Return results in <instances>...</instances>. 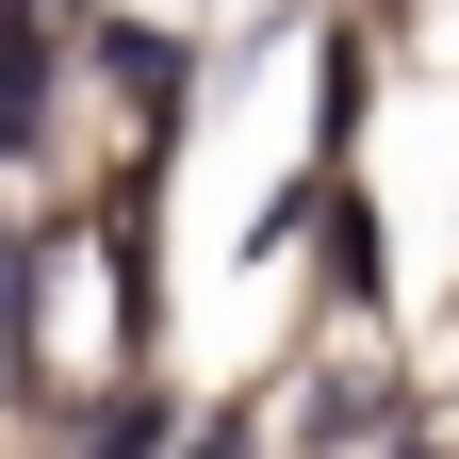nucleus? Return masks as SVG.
Listing matches in <instances>:
<instances>
[{
	"instance_id": "nucleus-1",
	"label": "nucleus",
	"mask_w": 459,
	"mask_h": 459,
	"mask_svg": "<svg viewBox=\"0 0 459 459\" xmlns=\"http://www.w3.org/2000/svg\"><path fill=\"white\" fill-rule=\"evenodd\" d=\"M33 99H49V33L17 17V0H0V148L33 132Z\"/></svg>"
}]
</instances>
